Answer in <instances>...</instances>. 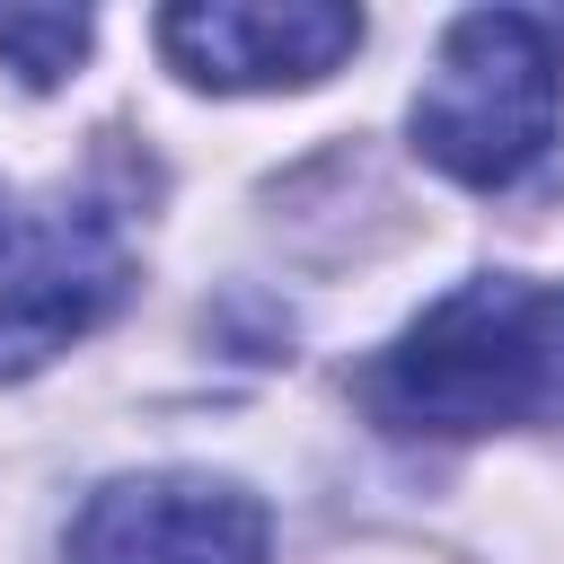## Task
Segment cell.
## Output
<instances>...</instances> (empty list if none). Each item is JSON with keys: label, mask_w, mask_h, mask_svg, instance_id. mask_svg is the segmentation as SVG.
<instances>
[{"label": "cell", "mask_w": 564, "mask_h": 564, "mask_svg": "<svg viewBox=\"0 0 564 564\" xmlns=\"http://www.w3.org/2000/svg\"><path fill=\"white\" fill-rule=\"evenodd\" d=\"M564 115L555 26L529 9H476L441 35L432 79L414 97V150L458 185H511Z\"/></svg>", "instance_id": "2"}, {"label": "cell", "mask_w": 564, "mask_h": 564, "mask_svg": "<svg viewBox=\"0 0 564 564\" xmlns=\"http://www.w3.org/2000/svg\"><path fill=\"white\" fill-rule=\"evenodd\" d=\"M352 44L361 18L326 0H203L159 18V53L194 88H308Z\"/></svg>", "instance_id": "3"}, {"label": "cell", "mask_w": 564, "mask_h": 564, "mask_svg": "<svg viewBox=\"0 0 564 564\" xmlns=\"http://www.w3.org/2000/svg\"><path fill=\"white\" fill-rule=\"evenodd\" d=\"M70 564H264V502L212 476H123L79 511Z\"/></svg>", "instance_id": "4"}, {"label": "cell", "mask_w": 564, "mask_h": 564, "mask_svg": "<svg viewBox=\"0 0 564 564\" xmlns=\"http://www.w3.org/2000/svg\"><path fill=\"white\" fill-rule=\"evenodd\" d=\"M79 53H88V18L79 9H0V62L26 88H53Z\"/></svg>", "instance_id": "6"}, {"label": "cell", "mask_w": 564, "mask_h": 564, "mask_svg": "<svg viewBox=\"0 0 564 564\" xmlns=\"http://www.w3.org/2000/svg\"><path fill=\"white\" fill-rule=\"evenodd\" d=\"M123 282H132L123 238L97 212H53L0 273V379H26L62 344H79L123 300Z\"/></svg>", "instance_id": "5"}, {"label": "cell", "mask_w": 564, "mask_h": 564, "mask_svg": "<svg viewBox=\"0 0 564 564\" xmlns=\"http://www.w3.org/2000/svg\"><path fill=\"white\" fill-rule=\"evenodd\" d=\"M388 432H494L564 414V282H467L432 300L370 370Z\"/></svg>", "instance_id": "1"}]
</instances>
